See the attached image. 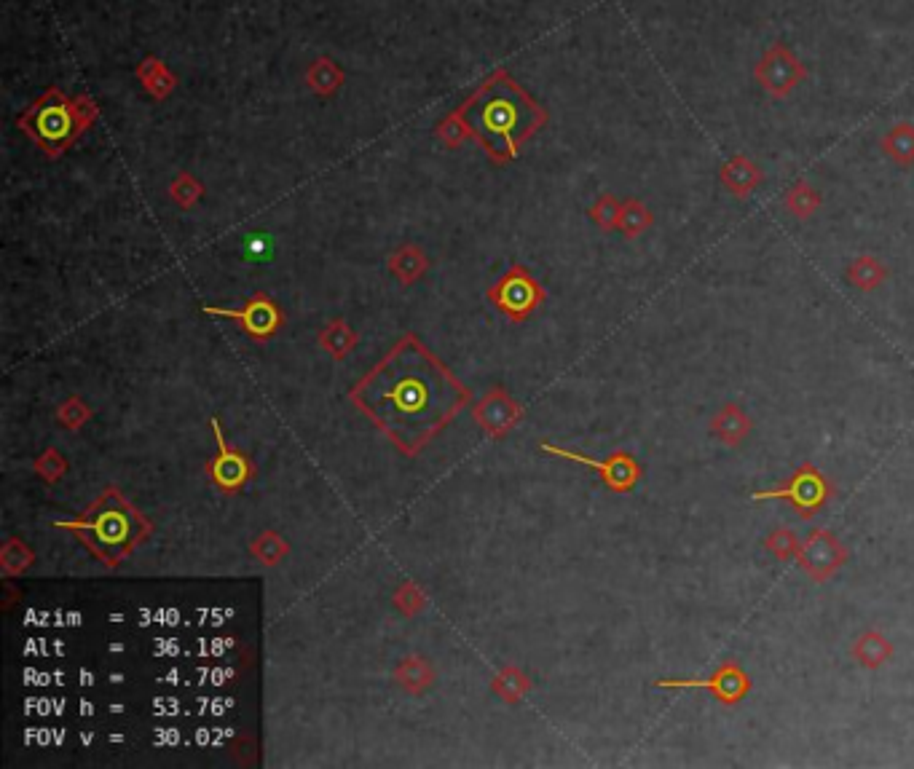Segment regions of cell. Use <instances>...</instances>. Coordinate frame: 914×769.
I'll list each match as a JSON object with an SVG mask.
<instances>
[{
  "label": "cell",
  "mask_w": 914,
  "mask_h": 769,
  "mask_svg": "<svg viewBox=\"0 0 914 769\" xmlns=\"http://www.w3.org/2000/svg\"><path fill=\"white\" fill-rule=\"evenodd\" d=\"M137 81L145 89V94L156 102H164L167 97H172V92L177 89V76L167 67V62L161 57H145L135 70Z\"/></svg>",
  "instance_id": "cell-15"
},
{
  "label": "cell",
  "mask_w": 914,
  "mask_h": 769,
  "mask_svg": "<svg viewBox=\"0 0 914 769\" xmlns=\"http://www.w3.org/2000/svg\"><path fill=\"white\" fill-rule=\"evenodd\" d=\"M54 526L76 536L108 569H118L153 534L151 520L126 502L116 485H108L76 520H57Z\"/></svg>",
  "instance_id": "cell-3"
},
{
  "label": "cell",
  "mask_w": 914,
  "mask_h": 769,
  "mask_svg": "<svg viewBox=\"0 0 914 769\" xmlns=\"http://www.w3.org/2000/svg\"><path fill=\"white\" fill-rule=\"evenodd\" d=\"M35 472L41 477L43 483H59L62 477L68 475V461L62 459V453L57 448H46V451L35 459Z\"/></svg>",
  "instance_id": "cell-33"
},
{
  "label": "cell",
  "mask_w": 914,
  "mask_h": 769,
  "mask_svg": "<svg viewBox=\"0 0 914 769\" xmlns=\"http://www.w3.org/2000/svg\"><path fill=\"white\" fill-rule=\"evenodd\" d=\"M850 558V550L839 536H834L826 528H815L813 534L807 536L805 544L799 547V569L805 571L807 577L813 582H826L837 574Z\"/></svg>",
  "instance_id": "cell-12"
},
{
  "label": "cell",
  "mask_w": 914,
  "mask_h": 769,
  "mask_svg": "<svg viewBox=\"0 0 914 769\" xmlns=\"http://www.w3.org/2000/svg\"><path fill=\"white\" fill-rule=\"evenodd\" d=\"M459 108L464 110L488 161H494L496 167L518 159L520 148L539 129H545L550 118L547 110L504 67L494 70L475 92L467 94Z\"/></svg>",
  "instance_id": "cell-2"
},
{
  "label": "cell",
  "mask_w": 914,
  "mask_h": 769,
  "mask_svg": "<svg viewBox=\"0 0 914 769\" xmlns=\"http://www.w3.org/2000/svg\"><path fill=\"white\" fill-rule=\"evenodd\" d=\"M100 118V105L89 94L65 97L59 86H49L46 92L27 105L17 118V126L41 148L49 159H59L70 151L84 132H89Z\"/></svg>",
  "instance_id": "cell-4"
},
{
  "label": "cell",
  "mask_w": 914,
  "mask_h": 769,
  "mask_svg": "<svg viewBox=\"0 0 914 769\" xmlns=\"http://www.w3.org/2000/svg\"><path fill=\"white\" fill-rule=\"evenodd\" d=\"M432 678H435V673H432V668H429L421 657H408V660L400 662L395 670V681L403 686L405 692L411 694L427 692L429 684H432Z\"/></svg>",
  "instance_id": "cell-24"
},
{
  "label": "cell",
  "mask_w": 914,
  "mask_h": 769,
  "mask_svg": "<svg viewBox=\"0 0 914 769\" xmlns=\"http://www.w3.org/2000/svg\"><path fill=\"white\" fill-rule=\"evenodd\" d=\"M306 86H309V92L319 100H330V97H336L346 84V73L341 70L333 57H317L306 67V76H303Z\"/></svg>",
  "instance_id": "cell-14"
},
{
  "label": "cell",
  "mask_w": 914,
  "mask_h": 769,
  "mask_svg": "<svg viewBox=\"0 0 914 769\" xmlns=\"http://www.w3.org/2000/svg\"><path fill=\"white\" fill-rule=\"evenodd\" d=\"M657 689H705L713 700L722 705L743 703L751 692V678L738 662H724L722 668L708 678H660L655 681Z\"/></svg>",
  "instance_id": "cell-9"
},
{
  "label": "cell",
  "mask_w": 914,
  "mask_h": 769,
  "mask_svg": "<svg viewBox=\"0 0 914 769\" xmlns=\"http://www.w3.org/2000/svg\"><path fill=\"white\" fill-rule=\"evenodd\" d=\"M719 177H722L724 188H727L732 196H740V199L751 196V193H754L764 180L762 169L756 167L754 161L748 159V156H740V153L738 156H732V159L724 164L722 172H719Z\"/></svg>",
  "instance_id": "cell-16"
},
{
  "label": "cell",
  "mask_w": 914,
  "mask_h": 769,
  "mask_svg": "<svg viewBox=\"0 0 914 769\" xmlns=\"http://www.w3.org/2000/svg\"><path fill=\"white\" fill-rule=\"evenodd\" d=\"M207 317L234 319L244 333L255 338V341H269L271 335L279 333V327L285 325V314L277 303L271 301V295L255 293L242 309H223V306H204Z\"/></svg>",
  "instance_id": "cell-11"
},
{
  "label": "cell",
  "mask_w": 914,
  "mask_h": 769,
  "mask_svg": "<svg viewBox=\"0 0 914 769\" xmlns=\"http://www.w3.org/2000/svg\"><path fill=\"white\" fill-rule=\"evenodd\" d=\"M587 215H590V220H593L601 231H614V228L620 226L622 204L614 199L612 193H604V196H598L593 207L587 209Z\"/></svg>",
  "instance_id": "cell-31"
},
{
  "label": "cell",
  "mask_w": 914,
  "mask_h": 769,
  "mask_svg": "<svg viewBox=\"0 0 914 769\" xmlns=\"http://www.w3.org/2000/svg\"><path fill=\"white\" fill-rule=\"evenodd\" d=\"M435 137L445 145V148H459V145H464L467 140H475V132H472L470 121L464 116V110L453 108L437 121Z\"/></svg>",
  "instance_id": "cell-21"
},
{
  "label": "cell",
  "mask_w": 914,
  "mask_h": 769,
  "mask_svg": "<svg viewBox=\"0 0 914 769\" xmlns=\"http://www.w3.org/2000/svg\"><path fill=\"white\" fill-rule=\"evenodd\" d=\"M424 603H427V598L419 590V585H413V582H403L400 590L395 593V606L403 614H408V617H416L424 609Z\"/></svg>",
  "instance_id": "cell-35"
},
{
  "label": "cell",
  "mask_w": 914,
  "mask_h": 769,
  "mask_svg": "<svg viewBox=\"0 0 914 769\" xmlns=\"http://www.w3.org/2000/svg\"><path fill=\"white\" fill-rule=\"evenodd\" d=\"M389 274L395 276L400 285H416L421 276L427 274L429 258L416 244H403L389 255Z\"/></svg>",
  "instance_id": "cell-19"
},
{
  "label": "cell",
  "mask_w": 914,
  "mask_h": 769,
  "mask_svg": "<svg viewBox=\"0 0 914 769\" xmlns=\"http://www.w3.org/2000/svg\"><path fill=\"white\" fill-rule=\"evenodd\" d=\"M539 448H542L547 456H555V459H566V461H574V464H582V467L596 469L598 477L604 480L606 488L614 491V494H628V491L636 488L638 480H641V464H638V461L633 459L628 451H617V453H612L609 459L598 461V459H590V456H585V453L569 451V448H561V445H553V443H542Z\"/></svg>",
  "instance_id": "cell-7"
},
{
  "label": "cell",
  "mask_w": 914,
  "mask_h": 769,
  "mask_svg": "<svg viewBox=\"0 0 914 769\" xmlns=\"http://www.w3.org/2000/svg\"><path fill=\"white\" fill-rule=\"evenodd\" d=\"M711 429L713 435L719 437L724 445L738 448V445L751 435L754 421H751V416H748L740 405H732L730 402V405H724V408L716 410V416L711 418Z\"/></svg>",
  "instance_id": "cell-17"
},
{
  "label": "cell",
  "mask_w": 914,
  "mask_h": 769,
  "mask_svg": "<svg viewBox=\"0 0 914 769\" xmlns=\"http://www.w3.org/2000/svg\"><path fill=\"white\" fill-rule=\"evenodd\" d=\"M850 657L866 670H877L882 668L885 662L893 657V644H890V638L880 630H866L861 636L853 641L850 646Z\"/></svg>",
  "instance_id": "cell-18"
},
{
  "label": "cell",
  "mask_w": 914,
  "mask_h": 769,
  "mask_svg": "<svg viewBox=\"0 0 914 769\" xmlns=\"http://www.w3.org/2000/svg\"><path fill=\"white\" fill-rule=\"evenodd\" d=\"M210 427L212 435H215V443H218V453H215V459L207 461V475H210L212 485L218 491H223V494H242L247 483L252 480V475H255V467L247 459V453L239 451V448H231L226 443V435H223L218 416L210 418Z\"/></svg>",
  "instance_id": "cell-8"
},
{
  "label": "cell",
  "mask_w": 914,
  "mask_h": 769,
  "mask_svg": "<svg viewBox=\"0 0 914 769\" xmlns=\"http://www.w3.org/2000/svg\"><path fill=\"white\" fill-rule=\"evenodd\" d=\"M89 418H92V408H89L81 397H70V400L62 402L57 410V421L65 429H70V432H76V429L84 427Z\"/></svg>",
  "instance_id": "cell-34"
},
{
  "label": "cell",
  "mask_w": 914,
  "mask_h": 769,
  "mask_svg": "<svg viewBox=\"0 0 914 769\" xmlns=\"http://www.w3.org/2000/svg\"><path fill=\"white\" fill-rule=\"evenodd\" d=\"M169 196H172V201L180 209H191L204 196V185L193 175H188V172H180L172 180V185H169Z\"/></svg>",
  "instance_id": "cell-32"
},
{
  "label": "cell",
  "mask_w": 914,
  "mask_h": 769,
  "mask_svg": "<svg viewBox=\"0 0 914 769\" xmlns=\"http://www.w3.org/2000/svg\"><path fill=\"white\" fill-rule=\"evenodd\" d=\"M472 418L478 421V427L483 429L488 437L502 440L510 429H515V424H520L523 408L512 400L507 389L494 386V389H488L486 397L472 408Z\"/></svg>",
  "instance_id": "cell-13"
},
{
  "label": "cell",
  "mask_w": 914,
  "mask_h": 769,
  "mask_svg": "<svg viewBox=\"0 0 914 769\" xmlns=\"http://www.w3.org/2000/svg\"><path fill=\"white\" fill-rule=\"evenodd\" d=\"M831 499V483L821 469L805 461L794 475L770 491H756L754 502H789L799 518H813L823 504Z\"/></svg>",
  "instance_id": "cell-6"
},
{
  "label": "cell",
  "mask_w": 914,
  "mask_h": 769,
  "mask_svg": "<svg viewBox=\"0 0 914 769\" xmlns=\"http://www.w3.org/2000/svg\"><path fill=\"white\" fill-rule=\"evenodd\" d=\"M652 220H655V215L649 212V207H646L644 201L628 199V201H622V215H620V226H617V231H622V234L628 236V239H636V236H641L644 231H649Z\"/></svg>",
  "instance_id": "cell-26"
},
{
  "label": "cell",
  "mask_w": 914,
  "mask_h": 769,
  "mask_svg": "<svg viewBox=\"0 0 914 769\" xmlns=\"http://www.w3.org/2000/svg\"><path fill=\"white\" fill-rule=\"evenodd\" d=\"M349 400L397 451L416 459L470 405L472 392L419 335L405 333L352 386Z\"/></svg>",
  "instance_id": "cell-1"
},
{
  "label": "cell",
  "mask_w": 914,
  "mask_h": 769,
  "mask_svg": "<svg viewBox=\"0 0 914 769\" xmlns=\"http://www.w3.org/2000/svg\"><path fill=\"white\" fill-rule=\"evenodd\" d=\"M545 298V287L539 285L529 268L520 266V263L507 268L494 285L488 287V301L494 303L496 309L502 311L507 319H512V322L529 319L542 306Z\"/></svg>",
  "instance_id": "cell-5"
},
{
  "label": "cell",
  "mask_w": 914,
  "mask_h": 769,
  "mask_svg": "<svg viewBox=\"0 0 914 769\" xmlns=\"http://www.w3.org/2000/svg\"><path fill=\"white\" fill-rule=\"evenodd\" d=\"M799 536L791 531V528H775L767 539H764V550L775 555V561L780 563H789L791 558H797L799 555Z\"/></svg>",
  "instance_id": "cell-30"
},
{
  "label": "cell",
  "mask_w": 914,
  "mask_h": 769,
  "mask_svg": "<svg viewBox=\"0 0 914 769\" xmlns=\"http://www.w3.org/2000/svg\"><path fill=\"white\" fill-rule=\"evenodd\" d=\"M35 561V552L27 547L22 539H9L0 550V569L6 577H17L25 569H30Z\"/></svg>",
  "instance_id": "cell-28"
},
{
  "label": "cell",
  "mask_w": 914,
  "mask_h": 769,
  "mask_svg": "<svg viewBox=\"0 0 914 769\" xmlns=\"http://www.w3.org/2000/svg\"><path fill=\"white\" fill-rule=\"evenodd\" d=\"M754 78L756 84L762 86L770 97L783 100V97H789V94L805 81L807 70L805 65L794 57V51H791L789 46L772 43L770 49L764 51V57L759 59V65H756L754 70Z\"/></svg>",
  "instance_id": "cell-10"
},
{
  "label": "cell",
  "mask_w": 914,
  "mask_h": 769,
  "mask_svg": "<svg viewBox=\"0 0 914 769\" xmlns=\"http://www.w3.org/2000/svg\"><path fill=\"white\" fill-rule=\"evenodd\" d=\"M882 151L888 153V159H893L901 167H912L914 164V126L912 124H896L893 129H888V134L882 137Z\"/></svg>",
  "instance_id": "cell-23"
},
{
  "label": "cell",
  "mask_w": 914,
  "mask_h": 769,
  "mask_svg": "<svg viewBox=\"0 0 914 769\" xmlns=\"http://www.w3.org/2000/svg\"><path fill=\"white\" fill-rule=\"evenodd\" d=\"M783 207L789 209L797 220H810L815 212H818V207H821V193L815 191L810 183H805V180H799V183L786 193Z\"/></svg>",
  "instance_id": "cell-25"
},
{
  "label": "cell",
  "mask_w": 914,
  "mask_h": 769,
  "mask_svg": "<svg viewBox=\"0 0 914 769\" xmlns=\"http://www.w3.org/2000/svg\"><path fill=\"white\" fill-rule=\"evenodd\" d=\"M319 343L322 349L333 357V360H344L346 354L357 346V333L346 325L344 319H333L319 330Z\"/></svg>",
  "instance_id": "cell-22"
},
{
  "label": "cell",
  "mask_w": 914,
  "mask_h": 769,
  "mask_svg": "<svg viewBox=\"0 0 914 769\" xmlns=\"http://www.w3.org/2000/svg\"><path fill=\"white\" fill-rule=\"evenodd\" d=\"M250 552L263 563V566H277L282 558L290 555V544H287L279 534H274V531H263V534L250 544Z\"/></svg>",
  "instance_id": "cell-29"
},
{
  "label": "cell",
  "mask_w": 914,
  "mask_h": 769,
  "mask_svg": "<svg viewBox=\"0 0 914 769\" xmlns=\"http://www.w3.org/2000/svg\"><path fill=\"white\" fill-rule=\"evenodd\" d=\"M888 279V268L882 266L880 260L872 255H861L850 266H847V282L861 290V293H872L877 287Z\"/></svg>",
  "instance_id": "cell-20"
},
{
  "label": "cell",
  "mask_w": 914,
  "mask_h": 769,
  "mask_svg": "<svg viewBox=\"0 0 914 769\" xmlns=\"http://www.w3.org/2000/svg\"><path fill=\"white\" fill-rule=\"evenodd\" d=\"M529 689H531L529 676H526V673H523L520 668H515V665L504 668L502 673L494 678V692L502 697L504 703H510V705L520 703V700L526 697Z\"/></svg>",
  "instance_id": "cell-27"
}]
</instances>
